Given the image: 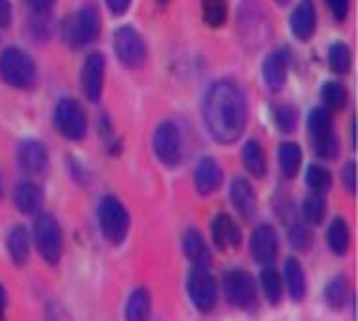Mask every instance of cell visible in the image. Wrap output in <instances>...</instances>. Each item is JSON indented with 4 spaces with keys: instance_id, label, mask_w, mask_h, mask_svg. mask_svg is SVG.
I'll return each instance as SVG.
<instances>
[{
    "instance_id": "1",
    "label": "cell",
    "mask_w": 358,
    "mask_h": 321,
    "mask_svg": "<svg viewBox=\"0 0 358 321\" xmlns=\"http://www.w3.org/2000/svg\"><path fill=\"white\" fill-rule=\"evenodd\" d=\"M203 120L210 136L221 145H231L243 136L247 127V101L238 83L221 79L210 85L203 99Z\"/></svg>"
},
{
    "instance_id": "2",
    "label": "cell",
    "mask_w": 358,
    "mask_h": 321,
    "mask_svg": "<svg viewBox=\"0 0 358 321\" xmlns=\"http://www.w3.org/2000/svg\"><path fill=\"white\" fill-rule=\"evenodd\" d=\"M35 249H38L40 258L50 264L57 266L64 256V231L55 214L50 212H38L33 221V238Z\"/></svg>"
},
{
    "instance_id": "3",
    "label": "cell",
    "mask_w": 358,
    "mask_h": 321,
    "mask_svg": "<svg viewBox=\"0 0 358 321\" xmlns=\"http://www.w3.org/2000/svg\"><path fill=\"white\" fill-rule=\"evenodd\" d=\"M99 227L103 238L110 245H122L131 227V214L118 197L107 194L99 201Z\"/></svg>"
},
{
    "instance_id": "4",
    "label": "cell",
    "mask_w": 358,
    "mask_h": 321,
    "mask_svg": "<svg viewBox=\"0 0 358 321\" xmlns=\"http://www.w3.org/2000/svg\"><path fill=\"white\" fill-rule=\"evenodd\" d=\"M186 293H188V299L196 313L210 315L214 308H217L219 284H217V278L210 273V269L192 266V271L188 273V280H186Z\"/></svg>"
},
{
    "instance_id": "5",
    "label": "cell",
    "mask_w": 358,
    "mask_h": 321,
    "mask_svg": "<svg viewBox=\"0 0 358 321\" xmlns=\"http://www.w3.org/2000/svg\"><path fill=\"white\" fill-rule=\"evenodd\" d=\"M223 293L234 308L254 311L258 306V284L252 273L241 269H227L223 276Z\"/></svg>"
},
{
    "instance_id": "6",
    "label": "cell",
    "mask_w": 358,
    "mask_h": 321,
    "mask_svg": "<svg viewBox=\"0 0 358 321\" xmlns=\"http://www.w3.org/2000/svg\"><path fill=\"white\" fill-rule=\"evenodd\" d=\"M308 129H310V138H313L317 155L324 159H336L341 145H338V138L332 129L330 110H326V107H315L308 116Z\"/></svg>"
},
{
    "instance_id": "7",
    "label": "cell",
    "mask_w": 358,
    "mask_h": 321,
    "mask_svg": "<svg viewBox=\"0 0 358 321\" xmlns=\"http://www.w3.org/2000/svg\"><path fill=\"white\" fill-rule=\"evenodd\" d=\"M0 77L5 83L27 90L35 83V64L20 48H7L0 57Z\"/></svg>"
},
{
    "instance_id": "8",
    "label": "cell",
    "mask_w": 358,
    "mask_h": 321,
    "mask_svg": "<svg viewBox=\"0 0 358 321\" xmlns=\"http://www.w3.org/2000/svg\"><path fill=\"white\" fill-rule=\"evenodd\" d=\"M153 151H155L159 162L169 169H175V166L182 164L184 140H182V134H179L175 122L166 120V122L157 124V129L153 134Z\"/></svg>"
},
{
    "instance_id": "9",
    "label": "cell",
    "mask_w": 358,
    "mask_h": 321,
    "mask_svg": "<svg viewBox=\"0 0 358 321\" xmlns=\"http://www.w3.org/2000/svg\"><path fill=\"white\" fill-rule=\"evenodd\" d=\"M55 127L68 140H83L87 134V116L75 99H62L55 107Z\"/></svg>"
},
{
    "instance_id": "10",
    "label": "cell",
    "mask_w": 358,
    "mask_h": 321,
    "mask_svg": "<svg viewBox=\"0 0 358 321\" xmlns=\"http://www.w3.org/2000/svg\"><path fill=\"white\" fill-rule=\"evenodd\" d=\"M116 57L124 68H142L147 59V46L145 40L140 38V33L131 27H122L116 31L114 38Z\"/></svg>"
},
{
    "instance_id": "11",
    "label": "cell",
    "mask_w": 358,
    "mask_h": 321,
    "mask_svg": "<svg viewBox=\"0 0 358 321\" xmlns=\"http://www.w3.org/2000/svg\"><path fill=\"white\" fill-rule=\"evenodd\" d=\"M249 254L258 264H273L280 254V236L271 223H260L254 227L249 238Z\"/></svg>"
},
{
    "instance_id": "12",
    "label": "cell",
    "mask_w": 358,
    "mask_h": 321,
    "mask_svg": "<svg viewBox=\"0 0 358 321\" xmlns=\"http://www.w3.org/2000/svg\"><path fill=\"white\" fill-rule=\"evenodd\" d=\"M210 236H212V245L217 247L221 254L236 252V249L241 247V243H243V231L227 212H219L217 217L212 219Z\"/></svg>"
},
{
    "instance_id": "13",
    "label": "cell",
    "mask_w": 358,
    "mask_h": 321,
    "mask_svg": "<svg viewBox=\"0 0 358 321\" xmlns=\"http://www.w3.org/2000/svg\"><path fill=\"white\" fill-rule=\"evenodd\" d=\"M229 201L243 221H254L258 212V194L245 177H236L229 184Z\"/></svg>"
},
{
    "instance_id": "14",
    "label": "cell",
    "mask_w": 358,
    "mask_h": 321,
    "mask_svg": "<svg viewBox=\"0 0 358 321\" xmlns=\"http://www.w3.org/2000/svg\"><path fill=\"white\" fill-rule=\"evenodd\" d=\"M192 182H194V190L199 192L201 197H210V194L217 192L223 184L221 164L214 157H201L194 166Z\"/></svg>"
},
{
    "instance_id": "15",
    "label": "cell",
    "mask_w": 358,
    "mask_h": 321,
    "mask_svg": "<svg viewBox=\"0 0 358 321\" xmlns=\"http://www.w3.org/2000/svg\"><path fill=\"white\" fill-rule=\"evenodd\" d=\"M101 33V15L94 5H83L77 17L73 20V29H70V38L75 44H90L99 38Z\"/></svg>"
},
{
    "instance_id": "16",
    "label": "cell",
    "mask_w": 358,
    "mask_h": 321,
    "mask_svg": "<svg viewBox=\"0 0 358 321\" xmlns=\"http://www.w3.org/2000/svg\"><path fill=\"white\" fill-rule=\"evenodd\" d=\"M17 164L27 175H42L48 166V151L40 140H22L17 147Z\"/></svg>"
},
{
    "instance_id": "17",
    "label": "cell",
    "mask_w": 358,
    "mask_h": 321,
    "mask_svg": "<svg viewBox=\"0 0 358 321\" xmlns=\"http://www.w3.org/2000/svg\"><path fill=\"white\" fill-rule=\"evenodd\" d=\"M182 249L184 256L192 266H201V269H210L212 264V249L208 245V241L203 238V234L199 229L188 227L182 236Z\"/></svg>"
},
{
    "instance_id": "18",
    "label": "cell",
    "mask_w": 358,
    "mask_h": 321,
    "mask_svg": "<svg viewBox=\"0 0 358 321\" xmlns=\"http://www.w3.org/2000/svg\"><path fill=\"white\" fill-rule=\"evenodd\" d=\"M282 282H284V293L289 295L293 301H303L308 293V280L306 271H303V264L295 258L289 256L284 260V269H282Z\"/></svg>"
},
{
    "instance_id": "19",
    "label": "cell",
    "mask_w": 358,
    "mask_h": 321,
    "mask_svg": "<svg viewBox=\"0 0 358 321\" xmlns=\"http://www.w3.org/2000/svg\"><path fill=\"white\" fill-rule=\"evenodd\" d=\"M286 75H289V50L278 48L264 59L262 77H264V83H266L268 90L280 92L286 83Z\"/></svg>"
},
{
    "instance_id": "20",
    "label": "cell",
    "mask_w": 358,
    "mask_h": 321,
    "mask_svg": "<svg viewBox=\"0 0 358 321\" xmlns=\"http://www.w3.org/2000/svg\"><path fill=\"white\" fill-rule=\"evenodd\" d=\"M83 92L90 101H99L101 92H103V81H105V57L101 52H92L87 55L85 64H83Z\"/></svg>"
},
{
    "instance_id": "21",
    "label": "cell",
    "mask_w": 358,
    "mask_h": 321,
    "mask_svg": "<svg viewBox=\"0 0 358 321\" xmlns=\"http://www.w3.org/2000/svg\"><path fill=\"white\" fill-rule=\"evenodd\" d=\"M13 206L24 217H35L38 212H42L44 190L35 182H20L13 190Z\"/></svg>"
},
{
    "instance_id": "22",
    "label": "cell",
    "mask_w": 358,
    "mask_h": 321,
    "mask_svg": "<svg viewBox=\"0 0 358 321\" xmlns=\"http://www.w3.org/2000/svg\"><path fill=\"white\" fill-rule=\"evenodd\" d=\"M7 254L15 266H24L31 258V234L24 225H13L7 231Z\"/></svg>"
},
{
    "instance_id": "23",
    "label": "cell",
    "mask_w": 358,
    "mask_h": 321,
    "mask_svg": "<svg viewBox=\"0 0 358 321\" xmlns=\"http://www.w3.org/2000/svg\"><path fill=\"white\" fill-rule=\"evenodd\" d=\"M291 29L297 40L306 42L313 38V33L317 29V13H315L313 0H301V3L295 7V11L291 15Z\"/></svg>"
},
{
    "instance_id": "24",
    "label": "cell",
    "mask_w": 358,
    "mask_h": 321,
    "mask_svg": "<svg viewBox=\"0 0 358 321\" xmlns=\"http://www.w3.org/2000/svg\"><path fill=\"white\" fill-rule=\"evenodd\" d=\"M153 311V297L147 287H138L131 291L124 304V321H149Z\"/></svg>"
},
{
    "instance_id": "25",
    "label": "cell",
    "mask_w": 358,
    "mask_h": 321,
    "mask_svg": "<svg viewBox=\"0 0 358 321\" xmlns=\"http://www.w3.org/2000/svg\"><path fill=\"white\" fill-rule=\"evenodd\" d=\"M326 243L330 247V252L338 258H343L350 247H352V231L350 225L343 217H334L326 229Z\"/></svg>"
},
{
    "instance_id": "26",
    "label": "cell",
    "mask_w": 358,
    "mask_h": 321,
    "mask_svg": "<svg viewBox=\"0 0 358 321\" xmlns=\"http://www.w3.org/2000/svg\"><path fill=\"white\" fill-rule=\"evenodd\" d=\"M352 295V287H350V280L345 273H334L328 282H326V289H324V299L328 308L332 311H343L350 301Z\"/></svg>"
},
{
    "instance_id": "27",
    "label": "cell",
    "mask_w": 358,
    "mask_h": 321,
    "mask_svg": "<svg viewBox=\"0 0 358 321\" xmlns=\"http://www.w3.org/2000/svg\"><path fill=\"white\" fill-rule=\"evenodd\" d=\"M260 289L266 297V301L271 306H278L284 299V282H282V273L275 269L273 264H262L260 271Z\"/></svg>"
},
{
    "instance_id": "28",
    "label": "cell",
    "mask_w": 358,
    "mask_h": 321,
    "mask_svg": "<svg viewBox=\"0 0 358 321\" xmlns=\"http://www.w3.org/2000/svg\"><path fill=\"white\" fill-rule=\"evenodd\" d=\"M243 164L247 169V173L256 177V180H262L268 171V162H266V153L262 149V145L258 140H249L243 147Z\"/></svg>"
},
{
    "instance_id": "29",
    "label": "cell",
    "mask_w": 358,
    "mask_h": 321,
    "mask_svg": "<svg viewBox=\"0 0 358 321\" xmlns=\"http://www.w3.org/2000/svg\"><path fill=\"white\" fill-rule=\"evenodd\" d=\"M278 162L286 180H293L301 169V147L297 142H282L278 151Z\"/></svg>"
},
{
    "instance_id": "30",
    "label": "cell",
    "mask_w": 358,
    "mask_h": 321,
    "mask_svg": "<svg viewBox=\"0 0 358 321\" xmlns=\"http://www.w3.org/2000/svg\"><path fill=\"white\" fill-rule=\"evenodd\" d=\"M326 214H328V204H326V197H324V194L310 192L308 197L301 201V217H303V223H308L310 227L324 223V221H326Z\"/></svg>"
},
{
    "instance_id": "31",
    "label": "cell",
    "mask_w": 358,
    "mask_h": 321,
    "mask_svg": "<svg viewBox=\"0 0 358 321\" xmlns=\"http://www.w3.org/2000/svg\"><path fill=\"white\" fill-rule=\"evenodd\" d=\"M289 243L295 252L306 254L310 252V247L315 243V234L308 223H291L289 225Z\"/></svg>"
},
{
    "instance_id": "32",
    "label": "cell",
    "mask_w": 358,
    "mask_h": 321,
    "mask_svg": "<svg viewBox=\"0 0 358 321\" xmlns=\"http://www.w3.org/2000/svg\"><path fill=\"white\" fill-rule=\"evenodd\" d=\"M306 186L310 192L326 194L332 188V173L321 164H310L306 171Z\"/></svg>"
},
{
    "instance_id": "33",
    "label": "cell",
    "mask_w": 358,
    "mask_h": 321,
    "mask_svg": "<svg viewBox=\"0 0 358 321\" xmlns=\"http://www.w3.org/2000/svg\"><path fill=\"white\" fill-rule=\"evenodd\" d=\"M321 99H324V105H326V110L330 112H341L345 103H348V90L341 85V83H326L324 85V90H321Z\"/></svg>"
},
{
    "instance_id": "34",
    "label": "cell",
    "mask_w": 358,
    "mask_h": 321,
    "mask_svg": "<svg viewBox=\"0 0 358 321\" xmlns=\"http://www.w3.org/2000/svg\"><path fill=\"white\" fill-rule=\"evenodd\" d=\"M328 62H330L332 73H336V75H348L350 73V66H352V50L348 48V44L336 42V44L330 46Z\"/></svg>"
},
{
    "instance_id": "35",
    "label": "cell",
    "mask_w": 358,
    "mask_h": 321,
    "mask_svg": "<svg viewBox=\"0 0 358 321\" xmlns=\"http://www.w3.org/2000/svg\"><path fill=\"white\" fill-rule=\"evenodd\" d=\"M203 20L210 27H223L227 20L225 0H203Z\"/></svg>"
},
{
    "instance_id": "36",
    "label": "cell",
    "mask_w": 358,
    "mask_h": 321,
    "mask_svg": "<svg viewBox=\"0 0 358 321\" xmlns=\"http://www.w3.org/2000/svg\"><path fill=\"white\" fill-rule=\"evenodd\" d=\"M275 124L282 131H286V134L295 131V127H297V112H295V107L280 105L278 110H275Z\"/></svg>"
},
{
    "instance_id": "37",
    "label": "cell",
    "mask_w": 358,
    "mask_h": 321,
    "mask_svg": "<svg viewBox=\"0 0 358 321\" xmlns=\"http://www.w3.org/2000/svg\"><path fill=\"white\" fill-rule=\"evenodd\" d=\"M343 184H345L348 192H356L358 190V171H356L354 162L345 164V169H343Z\"/></svg>"
},
{
    "instance_id": "38",
    "label": "cell",
    "mask_w": 358,
    "mask_h": 321,
    "mask_svg": "<svg viewBox=\"0 0 358 321\" xmlns=\"http://www.w3.org/2000/svg\"><path fill=\"white\" fill-rule=\"evenodd\" d=\"M328 7L332 9V15L336 17L338 22L345 20L348 15V9H350V0H326Z\"/></svg>"
},
{
    "instance_id": "39",
    "label": "cell",
    "mask_w": 358,
    "mask_h": 321,
    "mask_svg": "<svg viewBox=\"0 0 358 321\" xmlns=\"http://www.w3.org/2000/svg\"><path fill=\"white\" fill-rule=\"evenodd\" d=\"M29 5H31V9H33L35 13L44 15V13H48V11L52 9V5H55V0H29Z\"/></svg>"
},
{
    "instance_id": "40",
    "label": "cell",
    "mask_w": 358,
    "mask_h": 321,
    "mask_svg": "<svg viewBox=\"0 0 358 321\" xmlns=\"http://www.w3.org/2000/svg\"><path fill=\"white\" fill-rule=\"evenodd\" d=\"M11 24V5L9 0H0V29Z\"/></svg>"
},
{
    "instance_id": "41",
    "label": "cell",
    "mask_w": 358,
    "mask_h": 321,
    "mask_svg": "<svg viewBox=\"0 0 358 321\" xmlns=\"http://www.w3.org/2000/svg\"><path fill=\"white\" fill-rule=\"evenodd\" d=\"M105 3H107V7H110V11H112V13L120 15V13H124V11L129 9L131 0H105Z\"/></svg>"
},
{
    "instance_id": "42",
    "label": "cell",
    "mask_w": 358,
    "mask_h": 321,
    "mask_svg": "<svg viewBox=\"0 0 358 321\" xmlns=\"http://www.w3.org/2000/svg\"><path fill=\"white\" fill-rule=\"evenodd\" d=\"M7 301H9V297H7V287H5L3 282H0V321H5Z\"/></svg>"
},
{
    "instance_id": "43",
    "label": "cell",
    "mask_w": 358,
    "mask_h": 321,
    "mask_svg": "<svg viewBox=\"0 0 358 321\" xmlns=\"http://www.w3.org/2000/svg\"><path fill=\"white\" fill-rule=\"evenodd\" d=\"M275 3H280V5H286V3H289V0H275Z\"/></svg>"
},
{
    "instance_id": "44",
    "label": "cell",
    "mask_w": 358,
    "mask_h": 321,
    "mask_svg": "<svg viewBox=\"0 0 358 321\" xmlns=\"http://www.w3.org/2000/svg\"><path fill=\"white\" fill-rule=\"evenodd\" d=\"M157 3H159V5H166V3H169V0H157Z\"/></svg>"
},
{
    "instance_id": "45",
    "label": "cell",
    "mask_w": 358,
    "mask_h": 321,
    "mask_svg": "<svg viewBox=\"0 0 358 321\" xmlns=\"http://www.w3.org/2000/svg\"><path fill=\"white\" fill-rule=\"evenodd\" d=\"M0 194H3V180H0Z\"/></svg>"
}]
</instances>
